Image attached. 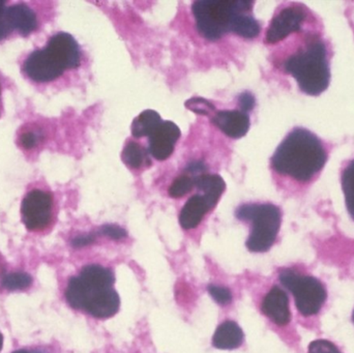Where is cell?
<instances>
[{
  "mask_svg": "<svg viewBox=\"0 0 354 353\" xmlns=\"http://www.w3.org/2000/svg\"><path fill=\"white\" fill-rule=\"evenodd\" d=\"M262 312L272 323L280 327L288 325L291 319L288 296L281 288L274 286L264 298L262 303Z\"/></svg>",
  "mask_w": 354,
  "mask_h": 353,
  "instance_id": "cell-12",
  "label": "cell"
},
{
  "mask_svg": "<svg viewBox=\"0 0 354 353\" xmlns=\"http://www.w3.org/2000/svg\"><path fill=\"white\" fill-rule=\"evenodd\" d=\"M309 353H341L338 348L328 340H316L309 346Z\"/></svg>",
  "mask_w": 354,
  "mask_h": 353,
  "instance_id": "cell-26",
  "label": "cell"
},
{
  "mask_svg": "<svg viewBox=\"0 0 354 353\" xmlns=\"http://www.w3.org/2000/svg\"><path fill=\"white\" fill-rule=\"evenodd\" d=\"M100 233L104 234V236H108V238H112V240H122L126 238L127 231L124 228L120 227L118 225H104L103 227L100 229Z\"/></svg>",
  "mask_w": 354,
  "mask_h": 353,
  "instance_id": "cell-27",
  "label": "cell"
},
{
  "mask_svg": "<svg viewBox=\"0 0 354 353\" xmlns=\"http://www.w3.org/2000/svg\"><path fill=\"white\" fill-rule=\"evenodd\" d=\"M187 170L191 172V173L197 174L199 173V172L204 171V170H205V166H204V164L201 163V162H193V163L187 166Z\"/></svg>",
  "mask_w": 354,
  "mask_h": 353,
  "instance_id": "cell-32",
  "label": "cell"
},
{
  "mask_svg": "<svg viewBox=\"0 0 354 353\" xmlns=\"http://www.w3.org/2000/svg\"><path fill=\"white\" fill-rule=\"evenodd\" d=\"M194 182L195 186L203 192V197L209 203L212 209L216 207L223 193L226 190L224 180L218 174H201L196 176Z\"/></svg>",
  "mask_w": 354,
  "mask_h": 353,
  "instance_id": "cell-17",
  "label": "cell"
},
{
  "mask_svg": "<svg viewBox=\"0 0 354 353\" xmlns=\"http://www.w3.org/2000/svg\"><path fill=\"white\" fill-rule=\"evenodd\" d=\"M212 122L227 136L239 139L249 132L250 116L241 110H221L212 116Z\"/></svg>",
  "mask_w": 354,
  "mask_h": 353,
  "instance_id": "cell-11",
  "label": "cell"
},
{
  "mask_svg": "<svg viewBox=\"0 0 354 353\" xmlns=\"http://www.w3.org/2000/svg\"><path fill=\"white\" fill-rule=\"evenodd\" d=\"M32 283V279L28 274L12 273L2 278L1 286L8 292H19L27 289Z\"/></svg>",
  "mask_w": 354,
  "mask_h": 353,
  "instance_id": "cell-22",
  "label": "cell"
},
{
  "mask_svg": "<svg viewBox=\"0 0 354 353\" xmlns=\"http://www.w3.org/2000/svg\"><path fill=\"white\" fill-rule=\"evenodd\" d=\"M25 74L35 82H49L62 76L48 61L44 50H35L23 64Z\"/></svg>",
  "mask_w": 354,
  "mask_h": 353,
  "instance_id": "cell-14",
  "label": "cell"
},
{
  "mask_svg": "<svg viewBox=\"0 0 354 353\" xmlns=\"http://www.w3.org/2000/svg\"><path fill=\"white\" fill-rule=\"evenodd\" d=\"M237 219L251 222L252 230L245 246L251 252H266L276 242L281 227L280 209L270 203L243 204L235 211Z\"/></svg>",
  "mask_w": 354,
  "mask_h": 353,
  "instance_id": "cell-5",
  "label": "cell"
},
{
  "mask_svg": "<svg viewBox=\"0 0 354 353\" xmlns=\"http://www.w3.org/2000/svg\"><path fill=\"white\" fill-rule=\"evenodd\" d=\"M180 130L174 122H162L159 128L149 137V153L158 161L171 157L174 147L180 138Z\"/></svg>",
  "mask_w": 354,
  "mask_h": 353,
  "instance_id": "cell-10",
  "label": "cell"
},
{
  "mask_svg": "<svg viewBox=\"0 0 354 353\" xmlns=\"http://www.w3.org/2000/svg\"><path fill=\"white\" fill-rule=\"evenodd\" d=\"M122 160L127 166L133 169H139L145 163H151L145 149L139 143L129 141L122 153Z\"/></svg>",
  "mask_w": 354,
  "mask_h": 353,
  "instance_id": "cell-20",
  "label": "cell"
},
{
  "mask_svg": "<svg viewBox=\"0 0 354 353\" xmlns=\"http://www.w3.org/2000/svg\"><path fill=\"white\" fill-rule=\"evenodd\" d=\"M163 122L161 116L155 110H145L141 112L132 124V135L134 138L149 137Z\"/></svg>",
  "mask_w": 354,
  "mask_h": 353,
  "instance_id": "cell-18",
  "label": "cell"
},
{
  "mask_svg": "<svg viewBox=\"0 0 354 353\" xmlns=\"http://www.w3.org/2000/svg\"><path fill=\"white\" fill-rule=\"evenodd\" d=\"M305 18V12L299 6H289L281 10L268 26L266 35V43H278L291 33L301 30Z\"/></svg>",
  "mask_w": 354,
  "mask_h": 353,
  "instance_id": "cell-9",
  "label": "cell"
},
{
  "mask_svg": "<svg viewBox=\"0 0 354 353\" xmlns=\"http://www.w3.org/2000/svg\"><path fill=\"white\" fill-rule=\"evenodd\" d=\"M185 108L194 113L199 115H209L212 112L216 111L214 104L210 103L204 97H194L187 99L185 103Z\"/></svg>",
  "mask_w": 354,
  "mask_h": 353,
  "instance_id": "cell-23",
  "label": "cell"
},
{
  "mask_svg": "<svg viewBox=\"0 0 354 353\" xmlns=\"http://www.w3.org/2000/svg\"><path fill=\"white\" fill-rule=\"evenodd\" d=\"M239 105L241 107V111L248 113L255 108V97L249 91L241 93L239 97Z\"/></svg>",
  "mask_w": 354,
  "mask_h": 353,
  "instance_id": "cell-28",
  "label": "cell"
},
{
  "mask_svg": "<svg viewBox=\"0 0 354 353\" xmlns=\"http://www.w3.org/2000/svg\"><path fill=\"white\" fill-rule=\"evenodd\" d=\"M6 19L10 30H17L22 37L30 35L37 27V15L26 4L6 8Z\"/></svg>",
  "mask_w": 354,
  "mask_h": 353,
  "instance_id": "cell-13",
  "label": "cell"
},
{
  "mask_svg": "<svg viewBox=\"0 0 354 353\" xmlns=\"http://www.w3.org/2000/svg\"><path fill=\"white\" fill-rule=\"evenodd\" d=\"M243 332L234 321H225L218 325L212 337V345L218 350H232L241 347L243 342Z\"/></svg>",
  "mask_w": 354,
  "mask_h": 353,
  "instance_id": "cell-16",
  "label": "cell"
},
{
  "mask_svg": "<svg viewBox=\"0 0 354 353\" xmlns=\"http://www.w3.org/2000/svg\"><path fill=\"white\" fill-rule=\"evenodd\" d=\"M208 292L212 298L216 300L218 304L228 305L232 300V294L228 288L221 287V286L210 285L208 286Z\"/></svg>",
  "mask_w": 354,
  "mask_h": 353,
  "instance_id": "cell-25",
  "label": "cell"
},
{
  "mask_svg": "<svg viewBox=\"0 0 354 353\" xmlns=\"http://www.w3.org/2000/svg\"><path fill=\"white\" fill-rule=\"evenodd\" d=\"M251 0H197L193 2L192 12L196 27L208 41H218L230 32L235 17L241 12H251Z\"/></svg>",
  "mask_w": 354,
  "mask_h": 353,
  "instance_id": "cell-4",
  "label": "cell"
},
{
  "mask_svg": "<svg viewBox=\"0 0 354 353\" xmlns=\"http://www.w3.org/2000/svg\"><path fill=\"white\" fill-rule=\"evenodd\" d=\"M353 323H354V312H353Z\"/></svg>",
  "mask_w": 354,
  "mask_h": 353,
  "instance_id": "cell-34",
  "label": "cell"
},
{
  "mask_svg": "<svg viewBox=\"0 0 354 353\" xmlns=\"http://www.w3.org/2000/svg\"><path fill=\"white\" fill-rule=\"evenodd\" d=\"M95 238L93 234H87V236H78L73 240V246L75 248H82V247L88 246L95 242Z\"/></svg>",
  "mask_w": 354,
  "mask_h": 353,
  "instance_id": "cell-31",
  "label": "cell"
},
{
  "mask_svg": "<svg viewBox=\"0 0 354 353\" xmlns=\"http://www.w3.org/2000/svg\"><path fill=\"white\" fill-rule=\"evenodd\" d=\"M6 1H1V0H0V41L6 39L8 33L10 32L8 23H6Z\"/></svg>",
  "mask_w": 354,
  "mask_h": 353,
  "instance_id": "cell-29",
  "label": "cell"
},
{
  "mask_svg": "<svg viewBox=\"0 0 354 353\" xmlns=\"http://www.w3.org/2000/svg\"><path fill=\"white\" fill-rule=\"evenodd\" d=\"M212 209L203 195H194L183 205L179 215V223L185 230L194 229L201 223L202 219Z\"/></svg>",
  "mask_w": 354,
  "mask_h": 353,
  "instance_id": "cell-15",
  "label": "cell"
},
{
  "mask_svg": "<svg viewBox=\"0 0 354 353\" xmlns=\"http://www.w3.org/2000/svg\"><path fill=\"white\" fill-rule=\"evenodd\" d=\"M37 141H39V136L32 132L25 133L20 138L21 145L27 149L35 147L37 144Z\"/></svg>",
  "mask_w": 354,
  "mask_h": 353,
  "instance_id": "cell-30",
  "label": "cell"
},
{
  "mask_svg": "<svg viewBox=\"0 0 354 353\" xmlns=\"http://www.w3.org/2000/svg\"><path fill=\"white\" fill-rule=\"evenodd\" d=\"M328 155L320 139L307 128H295L270 159L272 169L299 182H308L326 165Z\"/></svg>",
  "mask_w": 354,
  "mask_h": 353,
  "instance_id": "cell-2",
  "label": "cell"
},
{
  "mask_svg": "<svg viewBox=\"0 0 354 353\" xmlns=\"http://www.w3.org/2000/svg\"><path fill=\"white\" fill-rule=\"evenodd\" d=\"M12 353H41V352H37V350H16V352H14Z\"/></svg>",
  "mask_w": 354,
  "mask_h": 353,
  "instance_id": "cell-33",
  "label": "cell"
},
{
  "mask_svg": "<svg viewBox=\"0 0 354 353\" xmlns=\"http://www.w3.org/2000/svg\"><path fill=\"white\" fill-rule=\"evenodd\" d=\"M194 186H195V182L189 176H179L172 182L171 187L169 188V195L172 198H180L187 194Z\"/></svg>",
  "mask_w": 354,
  "mask_h": 353,
  "instance_id": "cell-24",
  "label": "cell"
},
{
  "mask_svg": "<svg viewBox=\"0 0 354 353\" xmlns=\"http://www.w3.org/2000/svg\"><path fill=\"white\" fill-rule=\"evenodd\" d=\"M280 281L292 292L295 305L305 316L317 314L326 300L322 282L310 276H301L291 269L281 271Z\"/></svg>",
  "mask_w": 354,
  "mask_h": 353,
  "instance_id": "cell-6",
  "label": "cell"
},
{
  "mask_svg": "<svg viewBox=\"0 0 354 353\" xmlns=\"http://www.w3.org/2000/svg\"><path fill=\"white\" fill-rule=\"evenodd\" d=\"M250 12H241L235 17L231 32H234L243 39H254L259 35L261 26Z\"/></svg>",
  "mask_w": 354,
  "mask_h": 353,
  "instance_id": "cell-19",
  "label": "cell"
},
{
  "mask_svg": "<svg viewBox=\"0 0 354 353\" xmlns=\"http://www.w3.org/2000/svg\"><path fill=\"white\" fill-rule=\"evenodd\" d=\"M53 198L49 193L32 190L27 193L21 204V218L29 231H41L52 219Z\"/></svg>",
  "mask_w": 354,
  "mask_h": 353,
  "instance_id": "cell-8",
  "label": "cell"
},
{
  "mask_svg": "<svg viewBox=\"0 0 354 353\" xmlns=\"http://www.w3.org/2000/svg\"><path fill=\"white\" fill-rule=\"evenodd\" d=\"M43 50L48 61L60 75L66 70L80 66V47L70 33L59 32L53 35Z\"/></svg>",
  "mask_w": 354,
  "mask_h": 353,
  "instance_id": "cell-7",
  "label": "cell"
},
{
  "mask_svg": "<svg viewBox=\"0 0 354 353\" xmlns=\"http://www.w3.org/2000/svg\"><path fill=\"white\" fill-rule=\"evenodd\" d=\"M342 189L347 211L354 220V160L343 171Z\"/></svg>",
  "mask_w": 354,
  "mask_h": 353,
  "instance_id": "cell-21",
  "label": "cell"
},
{
  "mask_svg": "<svg viewBox=\"0 0 354 353\" xmlns=\"http://www.w3.org/2000/svg\"><path fill=\"white\" fill-rule=\"evenodd\" d=\"M114 282L115 277L109 269L99 265H87L68 281L66 300L73 309L95 318H110L118 312L120 306Z\"/></svg>",
  "mask_w": 354,
  "mask_h": 353,
  "instance_id": "cell-1",
  "label": "cell"
},
{
  "mask_svg": "<svg viewBox=\"0 0 354 353\" xmlns=\"http://www.w3.org/2000/svg\"><path fill=\"white\" fill-rule=\"evenodd\" d=\"M284 68L307 95L314 97L322 95L330 85V70L326 48L320 39L312 41L305 50L290 56L285 61Z\"/></svg>",
  "mask_w": 354,
  "mask_h": 353,
  "instance_id": "cell-3",
  "label": "cell"
}]
</instances>
